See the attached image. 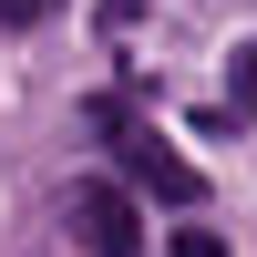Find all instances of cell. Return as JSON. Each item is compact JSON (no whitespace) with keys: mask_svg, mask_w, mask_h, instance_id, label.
<instances>
[{"mask_svg":"<svg viewBox=\"0 0 257 257\" xmlns=\"http://www.w3.org/2000/svg\"><path fill=\"white\" fill-rule=\"evenodd\" d=\"M72 237L93 247V257H134V247H144L134 196H123V185H103V175H82V185H72Z\"/></svg>","mask_w":257,"mask_h":257,"instance_id":"1","label":"cell"},{"mask_svg":"<svg viewBox=\"0 0 257 257\" xmlns=\"http://www.w3.org/2000/svg\"><path fill=\"white\" fill-rule=\"evenodd\" d=\"M113 165L144 185V196H165V206H196V196H206V175L175 155V144H155V134H123V144H113Z\"/></svg>","mask_w":257,"mask_h":257,"instance_id":"2","label":"cell"},{"mask_svg":"<svg viewBox=\"0 0 257 257\" xmlns=\"http://www.w3.org/2000/svg\"><path fill=\"white\" fill-rule=\"evenodd\" d=\"M226 103L257 123V41H237V52H226Z\"/></svg>","mask_w":257,"mask_h":257,"instance_id":"3","label":"cell"},{"mask_svg":"<svg viewBox=\"0 0 257 257\" xmlns=\"http://www.w3.org/2000/svg\"><path fill=\"white\" fill-rule=\"evenodd\" d=\"M175 257H226V237L216 226H175Z\"/></svg>","mask_w":257,"mask_h":257,"instance_id":"4","label":"cell"},{"mask_svg":"<svg viewBox=\"0 0 257 257\" xmlns=\"http://www.w3.org/2000/svg\"><path fill=\"white\" fill-rule=\"evenodd\" d=\"M62 0H0V21H21V31H31V21H52Z\"/></svg>","mask_w":257,"mask_h":257,"instance_id":"5","label":"cell"},{"mask_svg":"<svg viewBox=\"0 0 257 257\" xmlns=\"http://www.w3.org/2000/svg\"><path fill=\"white\" fill-rule=\"evenodd\" d=\"M103 21H113V31H123V21H134V0H103Z\"/></svg>","mask_w":257,"mask_h":257,"instance_id":"6","label":"cell"}]
</instances>
